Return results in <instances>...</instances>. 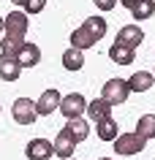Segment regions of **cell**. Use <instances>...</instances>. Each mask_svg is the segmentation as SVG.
<instances>
[{"instance_id":"cell-1","label":"cell","mask_w":155,"mask_h":160,"mask_svg":"<svg viewBox=\"0 0 155 160\" xmlns=\"http://www.w3.org/2000/svg\"><path fill=\"white\" fill-rule=\"evenodd\" d=\"M128 95H131V87H128L125 79H109V82L103 84L101 98L109 103V106H120V103L128 101Z\"/></svg>"},{"instance_id":"cell-2","label":"cell","mask_w":155,"mask_h":160,"mask_svg":"<svg viewBox=\"0 0 155 160\" xmlns=\"http://www.w3.org/2000/svg\"><path fill=\"white\" fill-rule=\"evenodd\" d=\"M114 152L117 155H125V158H131V155H139V152L144 149V138L139 133H117V138H114Z\"/></svg>"},{"instance_id":"cell-3","label":"cell","mask_w":155,"mask_h":160,"mask_svg":"<svg viewBox=\"0 0 155 160\" xmlns=\"http://www.w3.org/2000/svg\"><path fill=\"white\" fill-rule=\"evenodd\" d=\"M11 117H14L17 125H35V119H38L35 103L30 101V98H17L14 106H11Z\"/></svg>"},{"instance_id":"cell-4","label":"cell","mask_w":155,"mask_h":160,"mask_svg":"<svg viewBox=\"0 0 155 160\" xmlns=\"http://www.w3.org/2000/svg\"><path fill=\"white\" fill-rule=\"evenodd\" d=\"M57 109L63 111V117H65V119H74V117H82V114H85L87 101L79 92H71V95H63V98H60V106H57Z\"/></svg>"},{"instance_id":"cell-5","label":"cell","mask_w":155,"mask_h":160,"mask_svg":"<svg viewBox=\"0 0 155 160\" xmlns=\"http://www.w3.org/2000/svg\"><path fill=\"white\" fill-rule=\"evenodd\" d=\"M3 33L25 38L27 35V14L25 11H11L8 17H3Z\"/></svg>"},{"instance_id":"cell-6","label":"cell","mask_w":155,"mask_h":160,"mask_svg":"<svg viewBox=\"0 0 155 160\" xmlns=\"http://www.w3.org/2000/svg\"><path fill=\"white\" fill-rule=\"evenodd\" d=\"M60 98L63 95L52 87V90H44L41 92V98L35 101V114L38 117H49V114H54V109L60 106Z\"/></svg>"},{"instance_id":"cell-7","label":"cell","mask_w":155,"mask_h":160,"mask_svg":"<svg viewBox=\"0 0 155 160\" xmlns=\"http://www.w3.org/2000/svg\"><path fill=\"white\" fill-rule=\"evenodd\" d=\"M52 149H54V155L57 158H63V160H68V158H74V149H76V141L71 138V133L63 128L60 133L54 136V141H52Z\"/></svg>"},{"instance_id":"cell-8","label":"cell","mask_w":155,"mask_h":160,"mask_svg":"<svg viewBox=\"0 0 155 160\" xmlns=\"http://www.w3.org/2000/svg\"><path fill=\"white\" fill-rule=\"evenodd\" d=\"M25 155L27 160H49L54 155V149H52V141H46V138H33L25 147Z\"/></svg>"},{"instance_id":"cell-9","label":"cell","mask_w":155,"mask_h":160,"mask_svg":"<svg viewBox=\"0 0 155 160\" xmlns=\"http://www.w3.org/2000/svg\"><path fill=\"white\" fill-rule=\"evenodd\" d=\"M142 41H144V33H142V27H136V25H125V27H120V33H117V43L128 46V49L142 46Z\"/></svg>"},{"instance_id":"cell-10","label":"cell","mask_w":155,"mask_h":160,"mask_svg":"<svg viewBox=\"0 0 155 160\" xmlns=\"http://www.w3.org/2000/svg\"><path fill=\"white\" fill-rule=\"evenodd\" d=\"M19 73H22L19 60L11 57V54H0V79H3V82H17Z\"/></svg>"},{"instance_id":"cell-11","label":"cell","mask_w":155,"mask_h":160,"mask_svg":"<svg viewBox=\"0 0 155 160\" xmlns=\"http://www.w3.org/2000/svg\"><path fill=\"white\" fill-rule=\"evenodd\" d=\"M17 60L22 68H35L38 62H41V49L35 46V43H22V49L17 52Z\"/></svg>"},{"instance_id":"cell-12","label":"cell","mask_w":155,"mask_h":160,"mask_svg":"<svg viewBox=\"0 0 155 160\" xmlns=\"http://www.w3.org/2000/svg\"><path fill=\"white\" fill-rule=\"evenodd\" d=\"M109 60L117 62V65H131L133 60H136V49H128V46H122V43L114 41L109 46Z\"/></svg>"},{"instance_id":"cell-13","label":"cell","mask_w":155,"mask_h":160,"mask_svg":"<svg viewBox=\"0 0 155 160\" xmlns=\"http://www.w3.org/2000/svg\"><path fill=\"white\" fill-rule=\"evenodd\" d=\"M125 82H128L131 92H147V90L155 84V76L147 73V71H136V73L131 76V79H125Z\"/></svg>"},{"instance_id":"cell-14","label":"cell","mask_w":155,"mask_h":160,"mask_svg":"<svg viewBox=\"0 0 155 160\" xmlns=\"http://www.w3.org/2000/svg\"><path fill=\"white\" fill-rule=\"evenodd\" d=\"M85 111H87V117L93 119V122H101V119L112 117V106L103 101V98H95V101H90Z\"/></svg>"},{"instance_id":"cell-15","label":"cell","mask_w":155,"mask_h":160,"mask_svg":"<svg viewBox=\"0 0 155 160\" xmlns=\"http://www.w3.org/2000/svg\"><path fill=\"white\" fill-rule=\"evenodd\" d=\"M65 130L71 133V138L74 141H85L87 136H90V122H87L85 117H74V119H68V125H65Z\"/></svg>"},{"instance_id":"cell-16","label":"cell","mask_w":155,"mask_h":160,"mask_svg":"<svg viewBox=\"0 0 155 160\" xmlns=\"http://www.w3.org/2000/svg\"><path fill=\"white\" fill-rule=\"evenodd\" d=\"M95 43H98V38H93V35L87 33L85 27H76L74 33H71V46L79 52H85V49H93Z\"/></svg>"},{"instance_id":"cell-17","label":"cell","mask_w":155,"mask_h":160,"mask_svg":"<svg viewBox=\"0 0 155 160\" xmlns=\"http://www.w3.org/2000/svg\"><path fill=\"white\" fill-rule=\"evenodd\" d=\"M95 130H98V138H101V141H114L117 133H120V125H117L112 117H106V119H101V122H95Z\"/></svg>"},{"instance_id":"cell-18","label":"cell","mask_w":155,"mask_h":160,"mask_svg":"<svg viewBox=\"0 0 155 160\" xmlns=\"http://www.w3.org/2000/svg\"><path fill=\"white\" fill-rule=\"evenodd\" d=\"M133 133H139L144 141H150V138H155V114H142L136 122V130Z\"/></svg>"},{"instance_id":"cell-19","label":"cell","mask_w":155,"mask_h":160,"mask_svg":"<svg viewBox=\"0 0 155 160\" xmlns=\"http://www.w3.org/2000/svg\"><path fill=\"white\" fill-rule=\"evenodd\" d=\"M82 65H85V54H82L79 49L71 46V49L63 52V68H65V71H79Z\"/></svg>"},{"instance_id":"cell-20","label":"cell","mask_w":155,"mask_h":160,"mask_svg":"<svg viewBox=\"0 0 155 160\" xmlns=\"http://www.w3.org/2000/svg\"><path fill=\"white\" fill-rule=\"evenodd\" d=\"M82 27H85L93 38H98V41L106 35V19H103V17H87V22H85Z\"/></svg>"},{"instance_id":"cell-21","label":"cell","mask_w":155,"mask_h":160,"mask_svg":"<svg viewBox=\"0 0 155 160\" xmlns=\"http://www.w3.org/2000/svg\"><path fill=\"white\" fill-rule=\"evenodd\" d=\"M152 11H155V3H152V0H136V3L131 6V17L142 22V19H150V17H152Z\"/></svg>"},{"instance_id":"cell-22","label":"cell","mask_w":155,"mask_h":160,"mask_svg":"<svg viewBox=\"0 0 155 160\" xmlns=\"http://www.w3.org/2000/svg\"><path fill=\"white\" fill-rule=\"evenodd\" d=\"M22 43H25V38L6 35V38H0V54H11V57H17V52L22 49Z\"/></svg>"},{"instance_id":"cell-23","label":"cell","mask_w":155,"mask_h":160,"mask_svg":"<svg viewBox=\"0 0 155 160\" xmlns=\"http://www.w3.org/2000/svg\"><path fill=\"white\" fill-rule=\"evenodd\" d=\"M44 8H46V0H27V3H25V14H27V17L41 14Z\"/></svg>"},{"instance_id":"cell-24","label":"cell","mask_w":155,"mask_h":160,"mask_svg":"<svg viewBox=\"0 0 155 160\" xmlns=\"http://www.w3.org/2000/svg\"><path fill=\"white\" fill-rule=\"evenodd\" d=\"M93 3L98 6V11H112L117 6V0H93Z\"/></svg>"},{"instance_id":"cell-25","label":"cell","mask_w":155,"mask_h":160,"mask_svg":"<svg viewBox=\"0 0 155 160\" xmlns=\"http://www.w3.org/2000/svg\"><path fill=\"white\" fill-rule=\"evenodd\" d=\"M133 3H136V0H120V6H125V8H131Z\"/></svg>"},{"instance_id":"cell-26","label":"cell","mask_w":155,"mask_h":160,"mask_svg":"<svg viewBox=\"0 0 155 160\" xmlns=\"http://www.w3.org/2000/svg\"><path fill=\"white\" fill-rule=\"evenodd\" d=\"M11 3H14V6H25L27 0H11Z\"/></svg>"},{"instance_id":"cell-27","label":"cell","mask_w":155,"mask_h":160,"mask_svg":"<svg viewBox=\"0 0 155 160\" xmlns=\"http://www.w3.org/2000/svg\"><path fill=\"white\" fill-rule=\"evenodd\" d=\"M0 33H3V17H0Z\"/></svg>"},{"instance_id":"cell-28","label":"cell","mask_w":155,"mask_h":160,"mask_svg":"<svg viewBox=\"0 0 155 160\" xmlns=\"http://www.w3.org/2000/svg\"><path fill=\"white\" fill-rule=\"evenodd\" d=\"M98 160H114V158H98Z\"/></svg>"},{"instance_id":"cell-29","label":"cell","mask_w":155,"mask_h":160,"mask_svg":"<svg viewBox=\"0 0 155 160\" xmlns=\"http://www.w3.org/2000/svg\"><path fill=\"white\" fill-rule=\"evenodd\" d=\"M152 76H155V71H152Z\"/></svg>"},{"instance_id":"cell-30","label":"cell","mask_w":155,"mask_h":160,"mask_svg":"<svg viewBox=\"0 0 155 160\" xmlns=\"http://www.w3.org/2000/svg\"><path fill=\"white\" fill-rule=\"evenodd\" d=\"M68 160H74V158H68Z\"/></svg>"},{"instance_id":"cell-31","label":"cell","mask_w":155,"mask_h":160,"mask_svg":"<svg viewBox=\"0 0 155 160\" xmlns=\"http://www.w3.org/2000/svg\"><path fill=\"white\" fill-rule=\"evenodd\" d=\"M152 3H155V0H152Z\"/></svg>"}]
</instances>
